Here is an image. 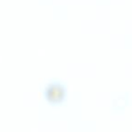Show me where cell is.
Returning <instances> with one entry per match:
<instances>
[{
  "label": "cell",
  "instance_id": "obj_1",
  "mask_svg": "<svg viewBox=\"0 0 132 132\" xmlns=\"http://www.w3.org/2000/svg\"><path fill=\"white\" fill-rule=\"evenodd\" d=\"M66 95L65 89L60 83H52L45 90V98L53 104L61 103Z\"/></svg>",
  "mask_w": 132,
  "mask_h": 132
}]
</instances>
